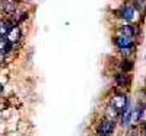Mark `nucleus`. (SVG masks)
<instances>
[{"label": "nucleus", "instance_id": "obj_1", "mask_svg": "<svg viewBox=\"0 0 146 136\" xmlns=\"http://www.w3.org/2000/svg\"><path fill=\"white\" fill-rule=\"evenodd\" d=\"M114 127V123L111 119H105L104 121H101V125L98 126V135L100 136H108L110 133H111Z\"/></svg>", "mask_w": 146, "mask_h": 136}, {"label": "nucleus", "instance_id": "obj_2", "mask_svg": "<svg viewBox=\"0 0 146 136\" xmlns=\"http://www.w3.org/2000/svg\"><path fill=\"white\" fill-rule=\"evenodd\" d=\"M115 44L118 48H121V50H127V48H131L133 43L131 40L129 38V37H124V35H120L115 38Z\"/></svg>", "mask_w": 146, "mask_h": 136}, {"label": "nucleus", "instance_id": "obj_3", "mask_svg": "<svg viewBox=\"0 0 146 136\" xmlns=\"http://www.w3.org/2000/svg\"><path fill=\"white\" fill-rule=\"evenodd\" d=\"M6 38H7V41H9L10 44L18 43L19 38H21V31H19V28H18V27H12V29H10L9 34L6 35Z\"/></svg>", "mask_w": 146, "mask_h": 136}, {"label": "nucleus", "instance_id": "obj_4", "mask_svg": "<svg viewBox=\"0 0 146 136\" xmlns=\"http://www.w3.org/2000/svg\"><path fill=\"white\" fill-rule=\"evenodd\" d=\"M115 108L118 110H124L127 107V100H126V97L124 95H115L113 98V103H111Z\"/></svg>", "mask_w": 146, "mask_h": 136}, {"label": "nucleus", "instance_id": "obj_5", "mask_svg": "<svg viewBox=\"0 0 146 136\" xmlns=\"http://www.w3.org/2000/svg\"><path fill=\"white\" fill-rule=\"evenodd\" d=\"M121 18L123 19H127V21H133L136 18V10L133 9V7H124V9H121Z\"/></svg>", "mask_w": 146, "mask_h": 136}, {"label": "nucleus", "instance_id": "obj_6", "mask_svg": "<svg viewBox=\"0 0 146 136\" xmlns=\"http://www.w3.org/2000/svg\"><path fill=\"white\" fill-rule=\"evenodd\" d=\"M2 9L7 13H12L15 9H16V2L15 0H3L2 2Z\"/></svg>", "mask_w": 146, "mask_h": 136}, {"label": "nucleus", "instance_id": "obj_7", "mask_svg": "<svg viewBox=\"0 0 146 136\" xmlns=\"http://www.w3.org/2000/svg\"><path fill=\"white\" fill-rule=\"evenodd\" d=\"M131 120H133V113H131V110H130L129 107H126V108L123 110V119H121V125L127 126Z\"/></svg>", "mask_w": 146, "mask_h": 136}, {"label": "nucleus", "instance_id": "obj_8", "mask_svg": "<svg viewBox=\"0 0 146 136\" xmlns=\"http://www.w3.org/2000/svg\"><path fill=\"white\" fill-rule=\"evenodd\" d=\"M120 34L131 38V37L135 35V29H133L131 27H129V25H123V27H120Z\"/></svg>", "mask_w": 146, "mask_h": 136}, {"label": "nucleus", "instance_id": "obj_9", "mask_svg": "<svg viewBox=\"0 0 146 136\" xmlns=\"http://www.w3.org/2000/svg\"><path fill=\"white\" fill-rule=\"evenodd\" d=\"M9 48H10V43L7 41L6 37H2V40H0V50H2V57L5 56V53L9 51Z\"/></svg>", "mask_w": 146, "mask_h": 136}, {"label": "nucleus", "instance_id": "obj_10", "mask_svg": "<svg viewBox=\"0 0 146 136\" xmlns=\"http://www.w3.org/2000/svg\"><path fill=\"white\" fill-rule=\"evenodd\" d=\"M118 111H120V110L115 108L113 104H111V105H108V108H107V117H108V119H111V120H114V119L118 116Z\"/></svg>", "mask_w": 146, "mask_h": 136}, {"label": "nucleus", "instance_id": "obj_11", "mask_svg": "<svg viewBox=\"0 0 146 136\" xmlns=\"http://www.w3.org/2000/svg\"><path fill=\"white\" fill-rule=\"evenodd\" d=\"M0 27H2V28H0V35H2V37H6L9 34V31L12 29L10 22H5V21H2V25H0Z\"/></svg>", "mask_w": 146, "mask_h": 136}, {"label": "nucleus", "instance_id": "obj_12", "mask_svg": "<svg viewBox=\"0 0 146 136\" xmlns=\"http://www.w3.org/2000/svg\"><path fill=\"white\" fill-rule=\"evenodd\" d=\"M129 81L126 78V75H117V83L118 85H126Z\"/></svg>", "mask_w": 146, "mask_h": 136}, {"label": "nucleus", "instance_id": "obj_13", "mask_svg": "<svg viewBox=\"0 0 146 136\" xmlns=\"http://www.w3.org/2000/svg\"><path fill=\"white\" fill-rule=\"evenodd\" d=\"M140 111V121H145L146 120V107H143L142 110H139Z\"/></svg>", "mask_w": 146, "mask_h": 136}, {"label": "nucleus", "instance_id": "obj_14", "mask_svg": "<svg viewBox=\"0 0 146 136\" xmlns=\"http://www.w3.org/2000/svg\"><path fill=\"white\" fill-rule=\"evenodd\" d=\"M123 63H124V65H121V67H123L124 70H130V69H131V63H130V61H129V60H126V61H123Z\"/></svg>", "mask_w": 146, "mask_h": 136}]
</instances>
